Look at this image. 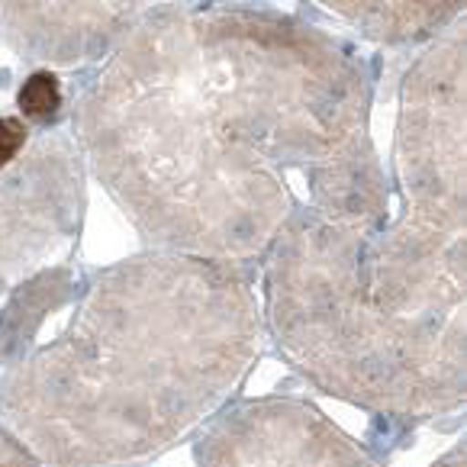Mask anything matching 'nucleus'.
Instances as JSON below:
<instances>
[{
	"mask_svg": "<svg viewBox=\"0 0 467 467\" xmlns=\"http://www.w3.org/2000/svg\"><path fill=\"white\" fill-rule=\"evenodd\" d=\"M461 78L454 33L406 84V220L361 242V287L319 296L313 303L323 313L277 329L281 348L309 378L355 403L432 412L464 397V268L439 262V252L464 258V239H439V226H464V145L439 161L448 132L464 123Z\"/></svg>",
	"mask_w": 467,
	"mask_h": 467,
	"instance_id": "f257e3e1",
	"label": "nucleus"
},
{
	"mask_svg": "<svg viewBox=\"0 0 467 467\" xmlns=\"http://www.w3.org/2000/svg\"><path fill=\"white\" fill-rule=\"evenodd\" d=\"M200 467H378L300 403H248L216 422Z\"/></svg>",
	"mask_w": 467,
	"mask_h": 467,
	"instance_id": "f03ea898",
	"label": "nucleus"
},
{
	"mask_svg": "<svg viewBox=\"0 0 467 467\" xmlns=\"http://www.w3.org/2000/svg\"><path fill=\"white\" fill-rule=\"evenodd\" d=\"M58 100H62V97H58V81L52 75H46V71L29 78L20 94L23 113L33 119H52L58 110Z\"/></svg>",
	"mask_w": 467,
	"mask_h": 467,
	"instance_id": "7ed1b4c3",
	"label": "nucleus"
},
{
	"mask_svg": "<svg viewBox=\"0 0 467 467\" xmlns=\"http://www.w3.org/2000/svg\"><path fill=\"white\" fill-rule=\"evenodd\" d=\"M23 139H26V130L20 119H0V161H7L23 145Z\"/></svg>",
	"mask_w": 467,
	"mask_h": 467,
	"instance_id": "20e7f679",
	"label": "nucleus"
}]
</instances>
